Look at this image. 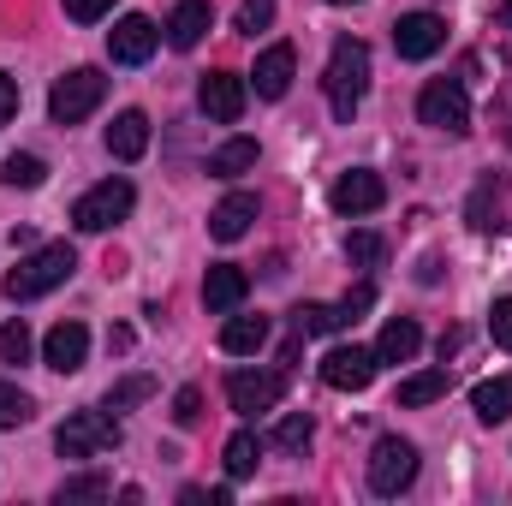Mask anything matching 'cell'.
<instances>
[{"label": "cell", "mask_w": 512, "mask_h": 506, "mask_svg": "<svg viewBox=\"0 0 512 506\" xmlns=\"http://www.w3.org/2000/svg\"><path fill=\"white\" fill-rule=\"evenodd\" d=\"M322 90H328L334 120H352V114H358V102H364V90H370V48H364L358 36H340V42H334Z\"/></svg>", "instance_id": "6da1fadb"}, {"label": "cell", "mask_w": 512, "mask_h": 506, "mask_svg": "<svg viewBox=\"0 0 512 506\" xmlns=\"http://www.w3.org/2000/svg\"><path fill=\"white\" fill-rule=\"evenodd\" d=\"M72 268H78V251H72V245H42V251H30L12 274H6V298H12V304L48 298L54 286L72 280Z\"/></svg>", "instance_id": "7a4b0ae2"}, {"label": "cell", "mask_w": 512, "mask_h": 506, "mask_svg": "<svg viewBox=\"0 0 512 506\" xmlns=\"http://www.w3.org/2000/svg\"><path fill=\"white\" fill-rule=\"evenodd\" d=\"M120 417L102 405V411H78V417H66L60 423V435H54V453L60 459H96V453H108V447H120Z\"/></svg>", "instance_id": "3957f363"}, {"label": "cell", "mask_w": 512, "mask_h": 506, "mask_svg": "<svg viewBox=\"0 0 512 506\" xmlns=\"http://www.w3.org/2000/svg\"><path fill=\"white\" fill-rule=\"evenodd\" d=\"M102 96H108V78L96 66H78L48 90V114H54V126H78V120H90L102 108Z\"/></svg>", "instance_id": "277c9868"}, {"label": "cell", "mask_w": 512, "mask_h": 506, "mask_svg": "<svg viewBox=\"0 0 512 506\" xmlns=\"http://www.w3.org/2000/svg\"><path fill=\"white\" fill-rule=\"evenodd\" d=\"M131 203H137V191H131L126 179H102V185H90L72 203V227L78 233H108V227H120L131 215Z\"/></svg>", "instance_id": "5b68a950"}, {"label": "cell", "mask_w": 512, "mask_h": 506, "mask_svg": "<svg viewBox=\"0 0 512 506\" xmlns=\"http://www.w3.org/2000/svg\"><path fill=\"white\" fill-rule=\"evenodd\" d=\"M417 120L435 131H447V137H465L471 131V96H465V84L459 78H435V84H423V96H417Z\"/></svg>", "instance_id": "8992f818"}, {"label": "cell", "mask_w": 512, "mask_h": 506, "mask_svg": "<svg viewBox=\"0 0 512 506\" xmlns=\"http://www.w3.org/2000/svg\"><path fill=\"white\" fill-rule=\"evenodd\" d=\"M417 483V447L411 441H399V435H382L376 441V453H370V489L393 501V495H405Z\"/></svg>", "instance_id": "52a82bcc"}, {"label": "cell", "mask_w": 512, "mask_h": 506, "mask_svg": "<svg viewBox=\"0 0 512 506\" xmlns=\"http://www.w3.org/2000/svg\"><path fill=\"white\" fill-rule=\"evenodd\" d=\"M441 48H447V18L441 12H405L393 24V54L399 60H429Z\"/></svg>", "instance_id": "ba28073f"}, {"label": "cell", "mask_w": 512, "mask_h": 506, "mask_svg": "<svg viewBox=\"0 0 512 506\" xmlns=\"http://www.w3.org/2000/svg\"><path fill=\"white\" fill-rule=\"evenodd\" d=\"M245 102H251V90H245L239 72H203V84H197V108H203L209 120L239 126V120H245Z\"/></svg>", "instance_id": "9c48e42d"}, {"label": "cell", "mask_w": 512, "mask_h": 506, "mask_svg": "<svg viewBox=\"0 0 512 506\" xmlns=\"http://www.w3.org/2000/svg\"><path fill=\"white\" fill-rule=\"evenodd\" d=\"M328 203H334V215H376V209L387 203L382 173H370V167H352V173H340V179L328 185Z\"/></svg>", "instance_id": "30bf717a"}, {"label": "cell", "mask_w": 512, "mask_h": 506, "mask_svg": "<svg viewBox=\"0 0 512 506\" xmlns=\"http://www.w3.org/2000/svg\"><path fill=\"white\" fill-rule=\"evenodd\" d=\"M286 393V376H268V370H233L227 376V405L239 417H256V411H274Z\"/></svg>", "instance_id": "8fae6325"}, {"label": "cell", "mask_w": 512, "mask_h": 506, "mask_svg": "<svg viewBox=\"0 0 512 506\" xmlns=\"http://www.w3.org/2000/svg\"><path fill=\"white\" fill-rule=\"evenodd\" d=\"M322 381H328L334 393H364V387L376 381V352H364V346H334V352L322 358Z\"/></svg>", "instance_id": "7c38bea8"}, {"label": "cell", "mask_w": 512, "mask_h": 506, "mask_svg": "<svg viewBox=\"0 0 512 506\" xmlns=\"http://www.w3.org/2000/svg\"><path fill=\"white\" fill-rule=\"evenodd\" d=\"M84 358H90V328L84 322H54L48 340H42V364L60 370V376H78Z\"/></svg>", "instance_id": "4fadbf2b"}, {"label": "cell", "mask_w": 512, "mask_h": 506, "mask_svg": "<svg viewBox=\"0 0 512 506\" xmlns=\"http://www.w3.org/2000/svg\"><path fill=\"white\" fill-rule=\"evenodd\" d=\"M155 42H161V30H155L143 12H126V18L108 30V54H114L120 66H143V60L155 54Z\"/></svg>", "instance_id": "5bb4252c"}, {"label": "cell", "mask_w": 512, "mask_h": 506, "mask_svg": "<svg viewBox=\"0 0 512 506\" xmlns=\"http://www.w3.org/2000/svg\"><path fill=\"white\" fill-rule=\"evenodd\" d=\"M292 72H298V54H292V42H274V48H262V54H256V72H251L256 96H262V102H280V96L292 90Z\"/></svg>", "instance_id": "9a60e30c"}, {"label": "cell", "mask_w": 512, "mask_h": 506, "mask_svg": "<svg viewBox=\"0 0 512 506\" xmlns=\"http://www.w3.org/2000/svg\"><path fill=\"white\" fill-rule=\"evenodd\" d=\"M245 292H251V280H245V268H233V262H215L209 280H203V304H209L215 316H233V310L245 304Z\"/></svg>", "instance_id": "2e32d148"}, {"label": "cell", "mask_w": 512, "mask_h": 506, "mask_svg": "<svg viewBox=\"0 0 512 506\" xmlns=\"http://www.w3.org/2000/svg\"><path fill=\"white\" fill-rule=\"evenodd\" d=\"M256 221V197L251 191H233V197H221L215 203V215H209V233L221 239V245H233V239H245Z\"/></svg>", "instance_id": "e0dca14e"}, {"label": "cell", "mask_w": 512, "mask_h": 506, "mask_svg": "<svg viewBox=\"0 0 512 506\" xmlns=\"http://www.w3.org/2000/svg\"><path fill=\"white\" fill-rule=\"evenodd\" d=\"M209 24H215V6L209 0H179L173 18H167V42L173 48H197L209 36Z\"/></svg>", "instance_id": "ac0fdd59"}, {"label": "cell", "mask_w": 512, "mask_h": 506, "mask_svg": "<svg viewBox=\"0 0 512 506\" xmlns=\"http://www.w3.org/2000/svg\"><path fill=\"white\" fill-rule=\"evenodd\" d=\"M417 346H423V328L411 316H393L382 328V340H376V364H411Z\"/></svg>", "instance_id": "d6986e66"}, {"label": "cell", "mask_w": 512, "mask_h": 506, "mask_svg": "<svg viewBox=\"0 0 512 506\" xmlns=\"http://www.w3.org/2000/svg\"><path fill=\"white\" fill-rule=\"evenodd\" d=\"M143 149H149V120H143L137 108H126V114L108 126V155H114V161H137Z\"/></svg>", "instance_id": "ffe728a7"}, {"label": "cell", "mask_w": 512, "mask_h": 506, "mask_svg": "<svg viewBox=\"0 0 512 506\" xmlns=\"http://www.w3.org/2000/svg\"><path fill=\"white\" fill-rule=\"evenodd\" d=\"M268 346V316H227V328H221V352H233V358H251Z\"/></svg>", "instance_id": "44dd1931"}, {"label": "cell", "mask_w": 512, "mask_h": 506, "mask_svg": "<svg viewBox=\"0 0 512 506\" xmlns=\"http://www.w3.org/2000/svg\"><path fill=\"white\" fill-rule=\"evenodd\" d=\"M471 411L483 417V423H507L512 417V376H489L471 387Z\"/></svg>", "instance_id": "7402d4cb"}, {"label": "cell", "mask_w": 512, "mask_h": 506, "mask_svg": "<svg viewBox=\"0 0 512 506\" xmlns=\"http://www.w3.org/2000/svg\"><path fill=\"white\" fill-rule=\"evenodd\" d=\"M256 155H262L256 137H227L221 149H209V173H215V179H239V173L256 167Z\"/></svg>", "instance_id": "603a6c76"}, {"label": "cell", "mask_w": 512, "mask_h": 506, "mask_svg": "<svg viewBox=\"0 0 512 506\" xmlns=\"http://www.w3.org/2000/svg\"><path fill=\"white\" fill-rule=\"evenodd\" d=\"M447 387H453V376H447V370H417V376L399 381V405H405V411L435 405V399H447Z\"/></svg>", "instance_id": "cb8c5ba5"}, {"label": "cell", "mask_w": 512, "mask_h": 506, "mask_svg": "<svg viewBox=\"0 0 512 506\" xmlns=\"http://www.w3.org/2000/svg\"><path fill=\"white\" fill-rule=\"evenodd\" d=\"M114 495V477H102V471H84V477H66L60 489H54V501L72 506V501H108Z\"/></svg>", "instance_id": "d4e9b609"}, {"label": "cell", "mask_w": 512, "mask_h": 506, "mask_svg": "<svg viewBox=\"0 0 512 506\" xmlns=\"http://www.w3.org/2000/svg\"><path fill=\"white\" fill-rule=\"evenodd\" d=\"M221 459H227V477H233V483H245V477L256 471V459H262V441H256L251 429H239V435L227 441V453H221Z\"/></svg>", "instance_id": "484cf974"}, {"label": "cell", "mask_w": 512, "mask_h": 506, "mask_svg": "<svg viewBox=\"0 0 512 506\" xmlns=\"http://www.w3.org/2000/svg\"><path fill=\"white\" fill-rule=\"evenodd\" d=\"M0 179H6L12 191H36V185L48 179V161H42V155H6Z\"/></svg>", "instance_id": "4316f807"}, {"label": "cell", "mask_w": 512, "mask_h": 506, "mask_svg": "<svg viewBox=\"0 0 512 506\" xmlns=\"http://www.w3.org/2000/svg\"><path fill=\"white\" fill-rule=\"evenodd\" d=\"M310 435H316V423H310L304 411H286V417L274 423V447H280V453H304Z\"/></svg>", "instance_id": "83f0119b"}, {"label": "cell", "mask_w": 512, "mask_h": 506, "mask_svg": "<svg viewBox=\"0 0 512 506\" xmlns=\"http://www.w3.org/2000/svg\"><path fill=\"white\" fill-rule=\"evenodd\" d=\"M30 417H36L30 393H24V387H12V381H0V429H24Z\"/></svg>", "instance_id": "f1b7e54d"}, {"label": "cell", "mask_w": 512, "mask_h": 506, "mask_svg": "<svg viewBox=\"0 0 512 506\" xmlns=\"http://www.w3.org/2000/svg\"><path fill=\"white\" fill-rule=\"evenodd\" d=\"M292 322H298V334H340V310L334 304H298Z\"/></svg>", "instance_id": "f546056e"}, {"label": "cell", "mask_w": 512, "mask_h": 506, "mask_svg": "<svg viewBox=\"0 0 512 506\" xmlns=\"http://www.w3.org/2000/svg\"><path fill=\"white\" fill-rule=\"evenodd\" d=\"M30 346H36V340H30V328H24V316H12V322L0 328V364H24Z\"/></svg>", "instance_id": "4dcf8cb0"}, {"label": "cell", "mask_w": 512, "mask_h": 506, "mask_svg": "<svg viewBox=\"0 0 512 506\" xmlns=\"http://www.w3.org/2000/svg\"><path fill=\"white\" fill-rule=\"evenodd\" d=\"M382 256H387L382 233H352V239H346V262H352V268H376Z\"/></svg>", "instance_id": "1f68e13d"}, {"label": "cell", "mask_w": 512, "mask_h": 506, "mask_svg": "<svg viewBox=\"0 0 512 506\" xmlns=\"http://www.w3.org/2000/svg\"><path fill=\"white\" fill-rule=\"evenodd\" d=\"M149 393H155V381H149V376L114 381V387H108V411H131V405H137V399H149Z\"/></svg>", "instance_id": "d6a6232c"}, {"label": "cell", "mask_w": 512, "mask_h": 506, "mask_svg": "<svg viewBox=\"0 0 512 506\" xmlns=\"http://www.w3.org/2000/svg\"><path fill=\"white\" fill-rule=\"evenodd\" d=\"M334 310H340V328H352V322H358L364 310H376V286H370V280H364V286H352V292H346V298H340Z\"/></svg>", "instance_id": "836d02e7"}, {"label": "cell", "mask_w": 512, "mask_h": 506, "mask_svg": "<svg viewBox=\"0 0 512 506\" xmlns=\"http://www.w3.org/2000/svg\"><path fill=\"white\" fill-rule=\"evenodd\" d=\"M173 423H179V429H197V423H203V393H197V387H179V393H173Z\"/></svg>", "instance_id": "e575fe53"}, {"label": "cell", "mask_w": 512, "mask_h": 506, "mask_svg": "<svg viewBox=\"0 0 512 506\" xmlns=\"http://www.w3.org/2000/svg\"><path fill=\"white\" fill-rule=\"evenodd\" d=\"M268 24H274V0H245V6H239V30H245V36L268 30Z\"/></svg>", "instance_id": "d590c367"}, {"label": "cell", "mask_w": 512, "mask_h": 506, "mask_svg": "<svg viewBox=\"0 0 512 506\" xmlns=\"http://www.w3.org/2000/svg\"><path fill=\"white\" fill-rule=\"evenodd\" d=\"M114 12V0H66V18L72 24H102Z\"/></svg>", "instance_id": "8d00e7d4"}, {"label": "cell", "mask_w": 512, "mask_h": 506, "mask_svg": "<svg viewBox=\"0 0 512 506\" xmlns=\"http://www.w3.org/2000/svg\"><path fill=\"white\" fill-rule=\"evenodd\" d=\"M489 334H495V346H507L512 352V298H495V310H489Z\"/></svg>", "instance_id": "74e56055"}, {"label": "cell", "mask_w": 512, "mask_h": 506, "mask_svg": "<svg viewBox=\"0 0 512 506\" xmlns=\"http://www.w3.org/2000/svg\"><path fill=\"white\" fill-rule=\"evenodd\" d=\"M12 114H18V84H12V78L0 72V126H6Z\"/></svg>", "instance_id": "f35d334b"}, {"label": "cell", "mask_w": 512, "mask_h": 506, "mask_svg": "<svg viewBox=\"0 0 512 506\" xmlns=\"http://www.w3.org/2000/svg\"><path fill=\"white\" fill-rule=\"evenodd\" d=\"M495 24H501V30H512V0H501V12H495Z\"/></svg>", "instance_id": "ab89813d"}, {"label": "cell", "mask_w": 512, "mask_h": 506, "mask_svg": "<svg viewBox=\"0 0 512 506\" xmlns=\"http://www.w3.org/2000/svg\"><path fill=\"white\" fill-rule=\"evenodd\" d=\"M328 6H352V0H328Z\"/></svg>", "instance_id": "60d3db41"}, {"label": "cell", "mask_w": 512, "mask_h": 506, "mask_svg": "<svg viewBox=\"0 0 512 506\" xmlns=\"http://www.w3.org/2000/svg\"><path fill=\"white\" fill-rule=\"evenodd\" d=\"M507 137H512V131H507Z\"/></svg>", "instance_id": "b9f144b4"}]
</instances>
